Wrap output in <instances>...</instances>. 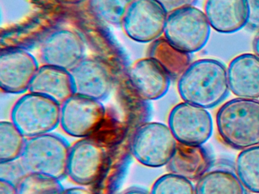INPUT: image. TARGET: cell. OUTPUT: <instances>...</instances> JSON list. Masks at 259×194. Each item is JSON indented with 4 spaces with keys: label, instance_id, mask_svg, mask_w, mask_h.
<instances>
[{
    "label": "cell",
    "instance_id": "24",
    "mask_svg": "<svg viewBox=\"0 0 259 194\" xmlns=\"http://www.w3.org/2000/svg\"><path fill=\"white\" fill-rule=\"evenodd\" d=\"M61 180L45 174L29 173L17 184L18 194H63Z\"/></svg>",
    "mask_w": 259,
    "mask_h": 194
},
{
    "label": "cell",
    "instance_id": "14",
    "mask_svg": "<svg viewBox=\"0 0 259 194\" xmlns=\"http://www.w3.org/2000/svg\"><path fill=\"white\" fill-rule=\"evenodd\" d=\"M70 74L75 94L102 101L111 92V73L98 59L85 58L71 70Z\"/></svg>",
    "mask_w": 259,
    "mask_h": 194
},
{
    "label": "cell",
    "instance_id": "22",
    "mask_svg": "<svg viewBox=\"0 0 259 194\" xmlns=\"http://www.w3.org/2000/svg\"><path fill=\"white\" fill-rule=\"evenodd\" d=\"M27 138L13 121L0 123V163L20 159Z\"/></svg>",
    "mask_w": 259,
    "mask_h": 194
},
{
    "label": "cell",
    "instance_id": "6",
    "mask_svg": "<svg viewBox=\"0 0 259 194\" xmlns=\"http://www.w3.org/2000/svg\"><path fill=\"white\" fill-rule=\"evenodd\" d=\"M177 144L178 141L169 126L160 122H147L135 134L132 151L142 165L159 168L168 165Z\"/></svg>",
    "mask_w": 259,
    "mask_h": 194
},
{
    "label": "cell",
    "instance_id": "26",
    "mask_svg": "<svg viewBox=\"0 0 259 194\" xmlns=\"http://www.w3.org/2000/svg\"><path fill=\"white\" fill-rule=\"evenodd\" d=\"M248 7V22L246 28L251 31H259V0H246Z\"/></svg>",
    "mask_w": 259,
    "mask_h": 194
},
{
    "label": "cell",
    "instance_id": "12",
    "mask_svg": "<svg viewBox=\"0 0 259 194\" xmlns=\"http://www.w3.org/2000/svg\"><path fill=\"white\" fill-rule=\"evenodd\" d=\"M106 152L91 139L78 141L71 147L67 176L80 186H89L99 178L106 162Z\"/></svg>",
    "mask_w": 259,
    "mask_h": 194
},
{
    "label": "cell",
    "instance_id": "30",
    "mask_svg": "<svg viewBox=\"0 0 259 194\" xmlns=\"http://www.w3.org/2000/svg\"><path fill=\"white\" fill-rule=\"evenodd\" d=\"M121 194H151L147 192L145 189H140V188H131L124 191Z\"/></svg>",
    "mask_w": 259,
    "mask_h": 194
},
{
    "label": "cell",
    "instance_id": "32",
    "mask_svg": "<svg viewBox=\"0 0 259 194\" xmlns=\"http://www.w3.org/2000/svg\"><path fill=\"white\" fill-rule=\"evenodd\" d=\"M60 1L66 3V4L76 5L84 3V2L88 1V0H60Z\"/></svg>",
    "mask_w": 259,
    "mask_h": 194
},
{
    "label": "cell",
    "instance_id": "2",
    "mask_svg": "<svg viewBox=\"0 0 259 194\" xmlns=\"http://www.w3.org/2000/svg\"><path fill=\"white\" fill-rule=\"evenodd\" d=\"M221 139L236 150L259 146V100L236 98L224 103L216 115Z\"/></svg>",
    "mask_w": 259,
    "mask_h": 194
},
{
    "label": "cell",
    "instance_id": "1",
    "mask_svg": "<svg viewBox=\"0 0 259 194\" xmlns=\"http://www.w3.org/2000/svg\"><path fill=\"white\" fill-rule=\"evenodd\" d=\"M178 91L186 103L206 109L215 107L230 91L227 68L216 59L195 61L179 77Z\"/></svg>",
    "mask_w": 259,
    "mask_h": 194
},
{
    "label": "cell",
    "instance_id": "3",
    "mask_svg": "<svg viewBox=\"0 0 259 194\" xmlns=\"http://www.w3.org/2000/svg\"><path fill=\"white\" fill-rule=\"evenodd\" d=\"M71 147L62 136L53 133L27 139L20 159L26 171L61 180L67 176Z\"/></svg>",
    "mask_w": 259,
    "mask_h": 194
},
{
    "label": "cell",
    "instance_id": "15",
    "mask_svg": "<svg viewBox=\"0 0 259 194\" xmlns=\"http://www.w3.org/2000/svg\"><path fill=\"white\" fill-rule=\"evenodd\" d=\"M227 76L230 90L239 98H259V58L244 53L229 64Z\"/></svg>",
    "mask_w": 259,
    "mask_h": 194
},
{
    "label": "cell",
    "instance_id": "16",
    "mask_svg": "<svg viewBox=\"0 0 259 194\" xmlns=\"http://www.w3.org/2000/svg\"><path fill=\"white\" fill-rule=\"evenodd\" d=\"M204 13L210 27L222 33H233L246 27V0H206Z\"/></svg>",
    "mask_w": 259,
    "mask_h": 194
},
{
    "label": "cell",
    "instance_id": "21",
    "mask_svg": "<svg viewBox=\"0 0 259 194\" xmlns=\"http://www.w3.org/2000/svg\"><path fill=\"white\" fill-rule=\"evenodd\" d=\"M234 165L247 190L259 193V146L242 150Z\"/></svg>",
    "mask_w": 259,
    "mask_h": 194
},
{
    "label": "cell",
    "instance_id": "11",
    "mask_svg": "<svg viewBox=\"0 0 259 194\" xmlns=\"http://www.w3.org/2000/svg\"><path fill=\"white\" fill-rule=\"evenodd\" d=\"M39 68L36 58L25 48L13 47L3 50L0 54L1 89L12 94L29 91Z\"/></svg>",
    "mask_w": 259,
    "mask_h": 194
},
{
    "label": "cell",
    "instance_id": "8",
    "mask_svg": "<svg viewBox=\"0 0 259 194\" xmlns=\"http://www.w3.org/2000/svg\"><path fill=\"white\" fill-rule=\"evenodd\" d=\"M105 114L100 100L74 94L61 104L60 126L69 136L86 138L101 127Z\"/></svg>",
    "mask_w": 259,
    "mask_h": 194
},
{
    "label": "cell",
    "instance_id": "20",
    "mask_svg": "<svg viewBox=\"0 0 259 194\" xmlns=\"http://www.w3.org/2000/svg\"><path fill=\"white\" fill-rule=\"evenodd\" d=\"M154 42L151 57L163 65L171 78L180 77L191 64L189 54L177 50L165 38H160Z\"/></svg>",
    "mask_w": 259,
    "mask_h": 194
},
{
    "label": "cell",
    "instance_id": "27",
    "mask_svg": "<svg viewBox=\"0 0 259 194\" xmlns=\"http://www.w3.org/2000/svg\"><path fill=\"white\" fill-rule=\"evenodd\" d=\"M163 6L166 13H172L174 11L188 6H195L198 0H157Z\"/></svg>",
    "mask_w": 259,
    "mask_h": 194
},
{
    "label": "cell",
    "instance_id": "13",
    "mask_svg": "<svg viewBox=\"0 0 259 194\" xmlns=\"http://www.w3.org/2000/svg\"><path fill=\"white\" fill-rule=\"evenodd\" d=\"M127 76L136 93L145 101L162 98L170 86V76L163 65L151 56L136 61L128 68Z\"/></svg>",
    "mask_w": 259,
    "mask_h": 194
},
{
    "label": "cell",
    "instance_id": "17",
    "mask_svg": "<svg viewBox=\"0 0 259 194\" xmlns=\"http://www.w3.org/2000/svg\"><path fill=\"white\" fill-rule=\"evenodd\" d=\"M195 194H248L236 174L235 165L228 160L212 162L197 182Z\"/></svg>",
    "mask_w": 259,
    "mask_h": 194
},
{
    "label": "cell",
    "instance_id": "23",
    "mask_svg": "<svg viewBox=\"0 0 259 194\" xmlns=\"http://www.w3.org/2000/svg\"><path fill=\"white\" fill-rule=\"evenodd\" d=\"M134 0H90L97 17L107 24L122 27L130 6Z\"/></svg>",
    "mask_w": 259,
    "mask_h": 194
},
{
    "label": "cell",
    "instance_id": "29",
    "mask_svg": "<svg viewBox=\"0 0 259 194\" xmlns=\"http://www.w3.org/2000/svg\"><path fill=\"white\" fill-rule=\"evenodd\" d=\"M63 194H98L93 189H89L84 186H75L64 189Z\"/></svg>",
    "mask_w": 259,
    "mask_h": 194
},
{
    "label": "cell",
    "instance_id": "4",
    "mask_svg": "<svg viewBox=\"0 0 259 194\" xmlns=\"http://www.w3.org/2000/svg\"><path fill=\"white\" fill-rule=\"evenodd\" d=\"M61 105L29 92L22 95L12 109L11 121L28 138L50 133L60 125Z\"/></svg>",
    "mask_w": 259,
    "mask_h": 194
},
{
    "label": "cell",
    "instance_id": "10",
    "mask_svg": "<svg viewBox=\"0 0 259 194\" xmlns=\"http://www.w3.org/2000/svg\"><path fill=\"white\" fill-rule=\"evenodd\" d=\"M86 45L82 36L70 29L50 33L41 42L40 56L44 65L70 71L85 59Z\"/></svg>",
    "mask_w": 259,
    "mask_h": 194
},
{
    "label": "cell",
    "instance_id": "18",
    "mask_svg": "<svg viewBox=\"0 0 259 194\" xmlns=\"http://www.w3.org/2000/svg\"><path fill=\"white\" fill-rule=\"evenodd\" d=\"M29 92L40 94L63 104L75 94L70 71L43 64L33 78Z\"/></svg>",
    "mask_w": 259,
    "mask_h": 194
},
{
    "label": "cell",
    "instance_id": "25",
    "mask_svg": "<svg viewBox=\"0 0 259 194\" xmlns=\"http://www.w3.org/2000/svg\"><path fill=\"white\" fill-rule=\"evenodd\" d=\"M151 194H195V187L189 179L169 173L156 180Z\"/></svg>",
    "mask_w": 259,
    "mask_h": 194
},
{
    "label": "cell",
    "instance_id": "19",
    "mask_svg": "<svg viewBox=\"0 0 259 194\" xmlns=\"http://www.w3.org/2000/svg\"><path fill=\"white\" fill-rule=\"evenodd\" d=\"M210 154L202 146L178 142L175 153L168 163L169 172L190 180H198L212 164Z\"/></svg>",
    "mask_w": 259,
    "mask_h": 194
},
{
    "label": "cell",
    "instance_id": "9",
    "mask_svg": "<svg viewBox=\"0 0 259 194\" xmlns=\"http://www.w3.org/2000/svg\"><path fill=\"white\" fill-rule=\"evenodd\" d=\"M168 126L178 142L202 146L213 132L210 112L191 103H180L172 108L168 118Z\"/></svg>",
    "mask_w": 259,
    "mask_h": 194
},
{
    "label": "cell",
    "instance_id": "5",
    "mask_svg": "<svg viewBox=\"0 0 259 194\" xmlns=\"http://www.w3.org/2000/svg\"><path fill=\"white\" fill-rule=\"evenodd\" d=\"M210 28L204 12L195 6H188L168 15L163 35L172 46L191 54L205 46Z\"/></svg>",
    "mask_w": 259,
    "mask_h": 194
},
{
    "label": "cell",
    "instance_id": "28",
    "mask_svg": "<svg viewBox=\"0 0 259 194\" xmlns=\"http://www.w3.org/2000/svg\"><path fill=\"white\" fill-rule=\"evenodd\" d=\"M0 194H18L17 185L9 180L0 179Z\"/></svg>",
    "mask_w": 259,
    "mask_h": 194
},
{
    "label": "cell",
    "instance_id": "7",
    "mask_svg": "<svg viewBox=\"0 0 259 194\" xmlns=\"http://www.w3.org/2000/svg\"><path fill=\"white\" fill-rule=\"evenodd\" d=\"M168 14L157 0H134L130 6L122 28L136 42H155L164 33Z\"/></svg>",
    "mask_w": 259,
    "mask_h": 194
},
{
    "label": "cell",
    "instance_id": "31",
    "mask_svg": "<svg viewBox=\"0 0 259 194\" xmlns=\"http://www.w3.org/2000/svg\"><path fill=\"white\" fill-rule=\"evenodd\" d=\"M253 51L254 54L259 58V31L257 32V34L254 36L252 42Z\"/></svg>",
    "mask_w": 259,
    "mask_h": 194
}]
</instances>
